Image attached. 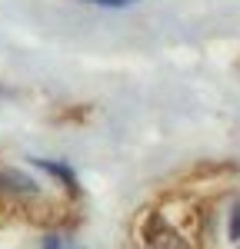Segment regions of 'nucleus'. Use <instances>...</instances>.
<instances>
[{
	"label": "nucleus",
	"instance_id": "obj_1",
	"mask_svg": "<svg viewBox=\"0 0 240 249\" xmlns=\"http://www.w3.org/2000/svg\"><path fill=\"white\" fill-rule=\"evenodd\" d=\"M143 246L147 249H190V243L183 239V232L174 230L160 213H154L143 226Z\"/></svg>",
	"mask_w": 240,
	"mask_h": 249
},
{
	"label": "nucleus",
	"instance_id": "obj_2",
	"mask_svg": "<svg viewBox=\"0 0 240 249\" xmlns=\"http://www.w3.org/2000/svg\"><path fill=\"white\" fill-rule=\"evenodd\" d=\"M0 196H20V199H34L40 196V186L23 176L20 170H0Z\"/></svg>",
	"mask_w": 240,
	"mask_h": 249
},
{
	"label": "nucleus",
	"instance_id": "obj_6",
	"mask_svg": "<svg viewBox=\"0 0 240 249\" xmlns=\"http://www.w3.org/2000/svg\"><path fill=\"white\" fill-rule=\"evenodd\" d=\"M83 3H94V7H114V10H120V7H130V3H137V0H83Z\"/></svg>",
	"mask_w": 240,
	"mask_h": 249
},
{
	"label": "nucleus",
	"instance_id": "obj_5",
	"mask_svg": "<svg viewBox=\"0 0 240 249\" xmlns=\"http://www.w3.org/2000/svg\"><path fill=\"white\" fill-rule=\"evenodd\" d=\"M40 249H80V246H74L67 236H43Z\"/></svg>",
	"mask_w": 240,
	"mask_h": 249
},
{
	"label": "nucleus",
	"instance_id": "obj_3",
	"mask_svg": "<svg viewBox=\"0 0 240 249\" xmlns=\"http://www.w3.org/2000/svg\"><path fill=\"white\" fill-rule=\"evenodd\" d=\"M30 163H34V166H37V170L50 173V176H54V179H60V183H63V190L70 193V196H77V193H80L77 173L70 170V166H67V163H54V160H40V156H34V160H30Z\"/></svg>",
	"mask_w": 240,
	"mask_h": 249
},
{
	"label": "nucleus",
	"instance_id": "obj_4",
	"mask_svg": "<svg viewBox=\"0 0 240 249\" xmlns=\"http://www.w3.org/2000/svg\"><path fill=\"white\" fill-rule=\"evenodd\" d=\"M227 236H230V243H240V199L234 203V210L227 216Z\"/></svg>",
	"mask_w": 240,
	"mask_h": 249
}]
</instances>
